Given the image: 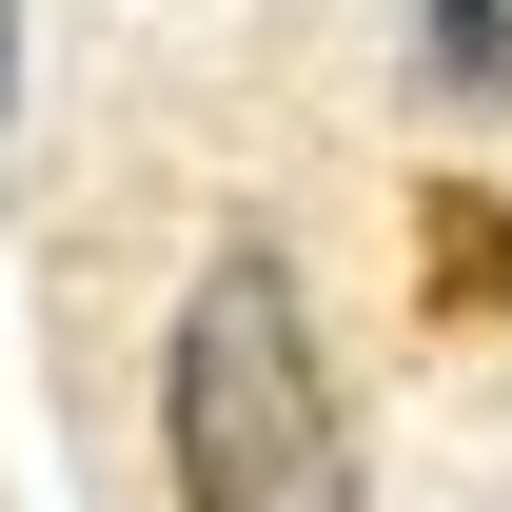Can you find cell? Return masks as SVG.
<instances>
[{"mask_svg": "<svg viewBox=\"0 0 512 512\" xmlns=\"http://www.w3.org/2000/svg\"><path fill=\"white\" fill-rule=\"evenodd\" d=\"M414 237H434V316L493 335V316H512V217H493L473 178H414Z\"/></svg>", "mask_w": 512, "mask_h": 512, "instance_id": "7a4b0ae2", "label": "cell"}, {"mask_svg": "<svg viewBox=\"0 0 512 512\" xmlns=\"http://www.w3.org/2000/svg\"><path fill=\"white\" fill-rule=\"evenodd\" d=\"M414 79L434 99H512V0H414Z\"/></svg>", "mask_w": 512, "mask_h": 512, "instance_id": "3957f363", "label": "cell"}, {"mask_svg": "<svg viewBox=\"0 0 512 512\" xmlns=\"http://www.w3.org/2000/svg\"><path fill=\"white\" fill-rule=\"evenodd\" d=\"M158 453H178L197 512H375L355 493V414L316 375V316L276 256H217L178 296V355H158Z\"/></svg>", "mask_w": 512, "mask_h": 512, "instance_id": "6da1fadb", "label": "cell"}, {"mask_svg": "<svg viewBox=\"0 0 512 512\" xmlns=\"http://www.w3.org/2000/svg\"><path fill=\"white\" fill-rule=\"evenodd\" d=\"M0 119H20V0H0Z\"/></svg>", "mask_w": 512, "mask_h": 512, "instance_id": "277c9868", "label": "cell"}]
</instances>
